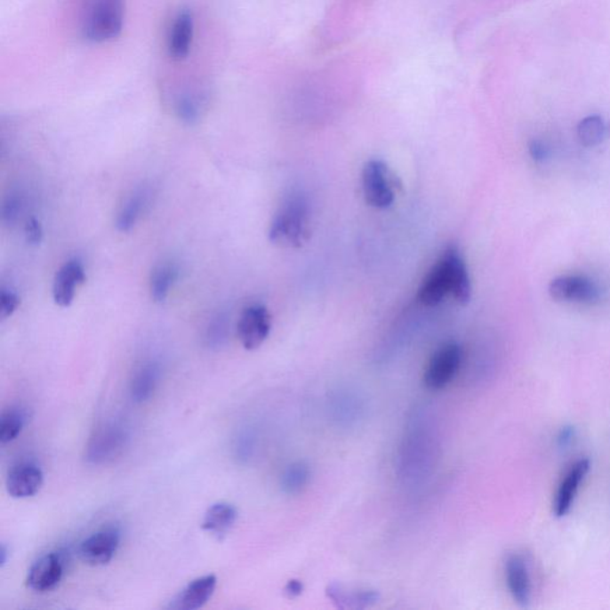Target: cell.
I'll return each mask as SVG.
<instances>
[{
  "mask_svg": "<svg viewBox=\"0 0 610 610\" xmlns=\"http://www.w3.org/2000/svg\"><path fill=\"white\" fill-rule=\"evenodd\" d=\"M24 210V198L20 192H12L2 205V221L5 226H15Z\"/></svg>",
  "mask_w": 610,
  "mask_h": 610,
  "instance_id": "4316f807",
  "label": "cell"
},
{
  "mask_svg": "<svg viewBox=\"0 0 610 610\" xmlns=\"http://www.w3.org/2000/svg\"><path fill=\"white\" fill-rule=\"evenodd\" d=\"M462 350L455 342L445 343L434 352L424 371L423 381L430 390L446 388L461 369Z\"/></svg>",
  "mask_w": 610,
  "mask_h": 610,
  "instance_id": "8992f818",
  "label": "cell"
},
{
  "mask_svg": "<svg viewBox=\"0 0 610 610\" xmlns=\"http://www.w3.org/2000/svg\"><path fill=\"white\" fill-rule=\"evenodd\" d=\"M24 413L20 409H10L0 417V441L9 444L15 440L24 427Z\"/></svg>",
  "mask_w": 610,
  "mask_h": 610,
  "instance_id": "484cf974",
  "label": "cell"
},
{
  "mask_svg": "<svg viewBox=\"0 0 610 610\" xmlns=\"http://www.w3.org/2000/svg\"><path fill=\"white\" fill-rule=\"evenodd\" d=\"M124 0H83L80 33L93 44L115 40L124 29Z\"/></svg>",
  "mask_w": 610,
  "mask_h": 610,
  "instance_id": "3957f363",
  "label": "cell"
},
{
  "mask_svg": "<svg viewBox=\"0 0 610 610\" xmlns=\"http://www.w3.org/2000/svg\"><path fill=\"white\" fill-rule=\"evenodd\" d=\"M237 518V508L229 503H216L206 511L202 527L205 531L212 533L213 535L221 539L233 528Z\"/></svg>",
  "mask_w": 610,
  "mask_h": 610,
  "instance_id": "7402d4cb",
  "label": "cell"
},
{
  "mask_svg": "<svg viewBox=\"0 0 610 610\" xmlns=\"http://www.w3.org/2000/svg\"><path fill=\"white\" fill-rule=\"evenodd\" d=\"M310 466L305 462H294L284 470L280 486L286 495H298L310 482Z\"/></svg>",
  "mask_w": 610,
  "mask_h": 610,
  "instance_id": "cb8c5ba5",
  "label": "cell"
},
{
  "mask_svg": "<svg viewBox=\"0 0 610 610\" xmlns=\"http://www.w3.org/2000/svg\"><path fill=\"white\" fill-rule=\"evenodd\" d=\"M64 574V564L56 553H48L31 566L27 584L31 590L45 592L58 587Z\"/></svg>",
  "mask_w": 610,
  "mask_h": 610,
  "instance_id": "9a60e30c",
  "label": "cell"
},
{
  "mask_svg": "<svg viewBox=\"0 0 610 610\" xmlns=\"http://www.w3.org/2000/svg\"><path fill=\"white\" fill-rule=\"evenodd\" d=\"M272 328L271 314L265 305L251 304L245 308L237 322V335L248 350L259 349L269 338Z\"/></svg>",
  "mask_w": 610,
  "mask_h": 610,
  "instance_id": "ba28073f",
  "label": "cell"
},
{
  "mask_svg": "<svg viewBox=\"0 0 610 610\" xmlns=\"http://www.w3.org/2000/svg\"><path fill=\"white\" fill-rule=\"evenodd\" d=\"M228 335V318L223 313L217 314L209 322L205 340L209 346L219 347L226 341Z\"/></svg>",
  "mask_w": 610,
  "mask_h": 610,
  "instance_id": "83f0119b",
  "label": "cell"
},
{
  "mask_svg": "<svg viewBox=\"0 0 610 610\" xmlns=\"http://www.w3.org/2000/svg\"><path fill=\"white\" fill-rule=\"evenodd\" d=\"M194 26V17L189 10H181L175 16L167 40L168 54L174 61H182L190 54Z\"/></svg>",
  "mask_w": 610,
  "mask_h": 610,
  "instance_id": "e0dca14e",
  "label": "cell"
},
{
  "mask_svg": "<svg viewBox=\"0 0 610 610\" xmlns=\"http://www.w3.org/2000/svg\"><path fill=\"white\" fill-rule=\"evenodd\" d=\"M394 184L387 165L381 160H370L363 171L365 199L371 206L387 209L395 201Z\"/></svg>",
  "mask_w": 610,
  "mask_h": 610,
  "instance_id": "52a82bcc",
  "label": "cell"
},
{
  "mask_svg": "<svg viewBox=\"0 0 610 610\" xmlns=\"http://www.w3.org/2000/svg\"><path fill=\"white\" fill-rule=\"evenodd\" d=\"M179 277V269L175 262L165 261L153 269L149 278L150 297L156 303L163 304L170 296Z\"/></svg>",
  "mask_w": 610,
  "mask_h": 610,
  "instance_id": "44dd1931",
  "label": "cell"
},
{
  "mask_svg": "<svg viewBox=\"0 0 610 610\" xmlns=\"http://www.w3.org/2000/svg\"><path fill=\"white\" fill-rule=\"evenodd\" d=\"M255 437L251 433L244 434L238 440L237 454L240 459L247 461L252 457L255 450Z\"/></svg>",
  "mask_w": 610,
  "mask_h": 610,
  "instance_id": "1f68e13d",
  "label": "cell"
},
{
  "mask_svg": "<svg viewBox=\"0 0 610 610\" xmlns=\"http://www.w3.org/2000/svg\"><path fill=\"white\" fill-rule=\"evenodd\" d=\"M217 578L213 574L199 577L192 581L175 599V608L181 610H196L202 608L208 603L215 592Z\"/></svg>",
  "mask_w": 610,
  "mask_h": 610,
  "instance_id": "ffe728a7",
  "label": "cell"
},
{
  "mask_svg": "<svg viewBox=\"0 0 610 610\" xmlns=\"http://www.w3.org/2000/svg\"><path fill=\"white\" fill-rule=\"evenodd\" d=\"M550 296L557 301L591 304L601 298L598 284L584 276H562L549 286Z\"/></svg>",
  "mask_w": 610,
  "mask_h": 610,
  "instance_id": "9c48e42d",
  "label": "cell"
},
{
  "mask_svg": "<svg viewBox=\"0 0 610 610\" xmlns=\"http://www.w3.org/2000/svg\"><path fill=\"white\" fill-rule=\"evenodd\" d=\"M577 135L582 145L595 147L599 145L608 135V127H606L601 116H588L578 124Z\"/></svg>",
  "mask_w": 610,
  "mask_h": 610,
  "instance_id": "d4e9b609",
  "label": "cell"
},
{
  "mask_svg": "<svg viewBox=\"0 0 610 610\" xmlns=\"http://www.w3.org/2000/svg\"><path fill=\"white\" fill-rule=\"evenodd\" d=\"M24 233H26L28 244L31 246H38L44 241V228H42L40 221L35 217H30L27 221L26 226H24Z\"/></svg>",
  "mask_w": 610,
  "mask_h": 610,
  "instance_id": "f546056e",
  "label": "cell"
},
{
  "mask_svg": "<svg viewBox=\"0 0 610 610\" xmlns=\"http://www.w3.org/2000/svg\"><path fill=\"white\" fill-rule=\"evenodd\" d=\"M0 555H2V566H4L6 564V556H8V549H6L5 545L2 546V551H0Z\"/></svg>",
  "mask_w": 610,
  "mask_h": 610,
  "instance_id": "e575fe53",
  "label": "cell"
},
{
  "mask_svg": "<svg viewBox=\"0 0 610 610\" xmlns=\"http://www.w3.org/2000/svg\"><path fill=\"white\" fill-rule=\"evenodd\" d=\"M471 279L464 259L457 247H450L430 269L419 289L417 298L427 307H434L452 294L462 305L471 300Z\"/></svg>",
  "mask_w": 610,
  "mask_h": 610,
  "instance_id": "7a4b0ae2",
  "label": "cell"
},
{
  "mask_svg": "<svg viewBox=\"0 0 610 610\" xmlns=\"http://www.w3.org/2000/svg\"><path fill=\"white\" fill-rule=\"evenodd\" d=\"M160 370L156 363H146L136 371L131 384L132 397L135 402L147 401L156 390Z\"/></svg>",
  "mask_w": 610,
  "mask_h": 610,
  "instance_id": "603a6c76",
  "label": "cell"
},
{
  "mask_svg": "<svg viewBox=\"0 0 610 610\" xmlns=\"http://www.w3.org/2000/svg\"><path fill=\"white\" fill-rule=\"evenodd\" d=\"M590 470V462L589 459H581L574 462L569 472L564 477L563 482L560 483L558 492H557L555 504H553V511L557 518L566 517L569 513L571 507H573L574 497L578 489H580L581 483L583 482L585 476L588 475Z\"/></svg>",
  "mask_w": 610,
  "mask_h": 610,
  "instance_id": "ac0fdd59",
  "label": "cell"
},
{
  "mask_svg": "<svg viewBox=\"0 0 610 610\" xmlns=\"http://www.w3.org/2000/svg\"><path fill=\"white\" fill-rule=\"evenodd\" d=\"M269 241L280 247H301L309 237V205L303 196L287 199L275 217L269 230Z\"/></svg>",
  "mask_w": 610,
  "mask_h": 610,
  "instance_id": "277c9868",
  "label": "cell"
},
{
  "mask_svg": "<svg viewBox=\"0 0 610 610\" xmlns=\"http://www.w3.org/2000/svg\"><path fill=\"white\" fill-rule=\"evenodd\" d=\"M440 441L436 419L426 406L410 413L397 454V477L408 489L421 487L432 477L439 462Z\"/></svg>",
  "mask_w": 610,
  "mask_h": 610,
  "instance_id": "6da1fadb",
  "label": "cell"
},
{
  "mask_svg": "<svg viewBox=\"0 0 610 610\" xmlns=\"http://www.w3.org/2000/svg\"><path fill=\"white\" fill-rule=\"evenodd\" d=\"M20 298L15 291L3 287L0 291V318L6 320L19 309Z\"/></svg>",
  "mask_w": 610,
  "mask_h": 610,
  "instance_id": "f1b7e54d",
  "label": "cell"
},
{
  "mask_svg": "<svg viewBox=\"0 0 610 610\" xmlns=\"http://www.w3.org/2000/svg\"><path fill=\"white\" fill-rule=\"evenodd\" d=\"M304 590V585L301 581L291 580L287 582L285 588H284V594L289 598H296L301 595Z\"/></svg>",
  "mask_w": 610,
  "mask_h": 610,
  "instance_id": "836d02e7",
  "label": "cell"
},
{
  "mask_svg": "<svg viewBox=\"0 0 610 610\" xmlns=\"http://www.w3.org/2000/svg\"><path fill=\"white\" fill-rule=\"evenodd\" d=\"M127 432L118 424H105L94 432L87 446V461L104 464L117 457L127 443Z\"/></svg>",
  "mask_w": 610,
  "mask_h": 610,
  "instance_id": "30bf717a",
  "label": "cell"
},
{
  "mask_svg": "<svg viewBox=\"0 0 610 610\" xmlns=\"http://www.w3.org/2000/svg\"><path fill=\"white\" fill-rule=\"evenodd\" d=\"M153 198V190L149 185H140L129 192L124 203L119 206L116 216V228L121 233H128L141 220L143 213L148 210Z\"/></svg>",
  "mask_w": 610,
  "mask_h": 610,
  "instance_id": "5bb4252c",
  "label": "cell"
},
{
  "mask_svg": "<svg viewBox=\"0 0 610 610\" xmlns=\"http://www.w3.org/2000/svg\"><path fill=\"white\" fill-rule=\"evenodd\" d=\"M506 578L508 589L515 602L527 606L531 599V580L525 559L518 555H511L506 560Z\"/></svg>",
  "mask_w": 610,
  "mask_h": 610,
  "instance_id": "d6986e66",
  "label": "cell"
},
{
  "mask_svg": "<svg viewBox=\"0 0 610 610\" xmlns=\"http://www.w3.org/2000/svg\"><path fill=\"white\" fill-rule=\"evenodd\" d=\"M44 472L34 462H20L6 477V490L13 499H28L40 492Z\"/></svg>",
  "mask_w": 610,
  "mask_h": 610,
  "instance_id": "4fadbf2b",
  "label": "cell"
},
{
  "mask_svg": "<svg viewBox=\"0 0 610 610\" xmlns=\"http://www.w3.org/2000/svg\"><path fill=\"white\" fill-rule=\"evenodd\" d=\"M325 595L339 609L370 608L381 598L380 592L373 589L350 587L342 583L328 584Z\"/></svg>",
  "mask_w": 610,
  "mask_h": 610,
  "instance_id": "2e32d148",
  "label": "cell"
},
{
  "mask_svg": "<svg viewBox=\"0 0 610 610\" xmlns=\"http://www.w3.org/2000/svg\"><path fill=\"white\" fill-rule=\"evenodd\" d=\"M574 437H576V430H574V427L566 426L560 429L558 437H557V443H558L559 447H567L573 443Z\"/></svg>",
  "mask_w": 610,
  "mask_h": 610,
  "instance_id": "d6a6232c",
  "label": "cell"
},
{
  "mask_svg": "<svg viewBox=\"0 0 610 610\" xmlns=\"http://www.w3.org/2000/svg\"><path fill=\"white\" fill-rule=\"evenodd\" d=\"M121 535L116 528H105L84 540L80 545V557L92 566H105L117 552Z\"/></svg>",
  "mask_w": 610,
  "mask_h": 610,
  "instance_id": "7c38bea8",
  "label": "cell"
},
{
  "mask_svg": "<svg viewBox=\"0 0 610 610\" xmlns=\"http://www.w3.org/2000/svg\"><path fill=\"white\" fill-rule=\"evenodd\" d=\"M327 408L329 417L335 426L352 429L359 426L366 415V403L356 389L336 388L329 395Z\"/></svg>",
  "mask_w": 610,
  "mask_h": 610,
  "instance_id": "5b68a950",
  "label": "cell"
},
{
  "mask_svg": "<svg viewBox=\"0 0 610 610\" xmlns=\"http://www.w3.org/2000/svg\"><path fill=\"white\" fill-rule=\"evenodd\" d=\"M529 156L536 163H543L549 159L550 148L542 140H532L528 146Z\"/></svg>",
  "mask_w": 610,
  "mask_h": 610,
  "instance_id": "4dcf8cb0",
  "label": "cell"
},
{
  "mask_svg": "<svg viewBox=\"0 0 610 610\" xmlns=\"http://www.w3.org/2000/svg\"><path fill=\"white\" fill-rule=\"evenodd\" d=\"M86 282V271L79 259H71L56 272L52 283V300L60 308L71 307L76 290Z\"/></svg>",
  "mask_w": 610,
  "mask_h": 610,
  "instance_id": "8fae6325",
  "label": "cell"
}]
</instances>
